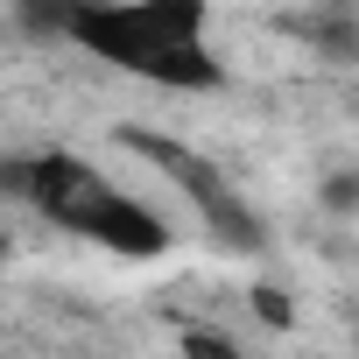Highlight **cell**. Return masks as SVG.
I'll list each match as a JSON object with an SVG mask.
<instances>
[{
    "mask_svg": "<svg viewBox=\"0 0 359 359\" xmlns=\"http://www.w3.org/2000/svg\"><path fill=\"white\" fill-rule=\"evenodd\" d=\"M64 36L148 85H176V92L219 85V57L205 43V0H71Z\"/></svg>",
    "mask_w": 359,
    "mask_h": 359,
    "instance_id": "1",
    "label": "cell"
},
{
    "mask_svg": "<svg viewBox=\"0 0 359 359\" xmlns=\"http://www.w3.org/2000/svg\"><path fill=\"white\" fill-rule=\"evenodd\" d=\"M8 191H22L43 219H57V226L85 233V240H92V247H106V254L155 261V254L169 247V226H162L148 205L120 198L106 176H99V169H85L78 155H29V162H8Z\"/></svg>",
    "mask_w": 359,
    "mask_h": 359,
    "instance_id": "2",
    "label": "cell"
},
{
    "mask_svg": "<svg viewBox=\"0 0 359 359\" xmlns=\"http://www.w3.org/2000/svg\"><path fill=\"white\" fill-rule=\"evenodd\" d=\"M134 148H141V155H155V162H162V169L176 176V184H184V191H191V198L205 205V219H212V233H219L226 247H261V226H254V219L240 212V198H233V191L219 184V176H212V169H205L198 155L169 148V141H148V134H134Z\"/></svg>",
    "mask_w": 359,
    "mask_h": 359,
    "instance_id": "3",
    "label": "cell"
},
{
    "mask_svg": "<svg viewBox=\"0 0 359 359\" xmlns=\"http://www.w3.org/2000/svg\"><path fill=\"white\" fill-rule=\"evenodd\" d=\"M184 359H240V345H226L219 331H184Z\"/></svg>",
    "mask_w": 359,
    "mask_h": 359,
    "instance_id": "4",
    "label": "cell"
},
{
    "mask_svg": "<svg viewBox=\"0 0 359 359\" xmlns=\"http://www.w3.org/2000/svg\"><path fill=\"white\" fill-rule=\"evenodd\" d=\"M254 310H261V317H268V324H289V303H282V296H275V289H254Z\"/></svg>",
    "mask_w": 359,
    "mask_h": 359,
    "instance_id": "5",
    "label": "cell"
},
{
    "mask_svg": "<svg viewBox=\"0 0 359 359\" xmlns=\"http://www.w3.org/2000/svg\"><path fill=\"white\" fill-rule=\"evenodd\" d=\"M0 254H8V226H0Z\"/></svg>",
    "mask_w": 359,
    "mask_h": 359,
    "instance_id": "6",
    "label": "cell"
}]
</instances>
